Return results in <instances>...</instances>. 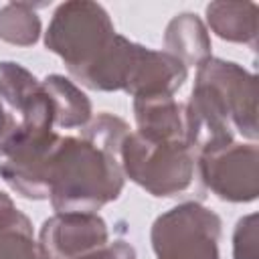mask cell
<instances>
[{
    "mask_svg": "<svg viewBox=\"0 0 259 259\" xmlns=\"http://www.w3.org/2000/svg\"><path fill=\"white\" fill-rule=\"evenodd\" d=\"M0 166H2V164H0Z\"/></svg>",
    "mask_w": 259,
    "mask_h": 259,
    "instance_id": "4fadbf2b",
    "label": "cell"
},
{
    "mask_svg": "<svg viewBox=\"0 0 259 259\" xmlns=\"http://www.w3.org/2000/svg\"><path fill=\"white\" fill-rule=\"evenodd\" d=\"M121 172L115 150L91 138L59 140L49 168V196L61 212H89L117 196Z\"/></svg>",
    "mask_w": 259,
    "mask_h": 259,
    "instance_id": "6da1fadb",
    "label": "cell"
},
{
    "mask_svg": "<svg viewBox=\"0 0 259 259\" xmlns=\"http://www.w3.org/2000/svg\"><path fill=\"white\" fill-rule=\"evenodd\" d=\"M0 259H36L32 229L12 200L0 192Z\"/></svg>",
    "mask_w": 259,
    "mask_h": 259,
    "instance_id": "52a82bcc",
    "label": "cell"
},
{
    "mask_svg": "<svg viewBox=\"0 0 259 259\" xmlns=\"http://www.w3.org/2000/svg\"><path fill=\"white\" fill-rule=\"evenodd\" d=\"M40 22L28 4H8L0 10V36L10 42L30 45L38 36Z\"/></svg>",
    "mask_w": 259,
    "mask_h": 259,
    "instance_id": "8fae6325",
    "label": "cell"
},
{
    "mask_svg": "<svg viewBox=\"0 0 259 259\" xmlns=\"http://www.w3.org/2000/svg\"><path fill=\"white\" fill-rule=\"evenodd\" d=\"M221 221L208 208L186 202L154 223L152 241L158 259H219Z\"/></svg>",
    "mask_w": 259,
    "mask_h": 259,
    "instance_id": "277c9868",
    "label": "cell"
},
{
    "mask_svg": "<svg viewBox=\"0 0 259 259\" xmlns=\"http://www.w3.org/2000/svg\"><path fill=\"white\" fill-rule=\"evenodd\" d=\"M115 32L107 12L93 2H67L55 12L47 32V47L61 55L79 79L97 63Z\"/></svg>",
    "mask_w": 259,
    "mask_h": 259,
    "instance_id": "7a4b0ae2",
    "label": "cell"
},
{
    "mask_svg": "<svg viewBox=\"0 0 259 259\" xmlns=\"http://www.w3.org/2000/svg\"><path fill=\"white\" fill-rule=\"evenodd\" d=\"M202 178L221 198L251 200L257 196V148L223 146L208 150L200 162Z\"/></svg>",
    "mask_w": 259,
    "mask_h": 259,
    "instance_id": "5b68a950",
    "label": "cell"
},
{
    "mask_svg": "<svg viewBox=\"0 0 259 259\" xmlns=\"http://www.w3.org/2000/svg\"><path fill=\"white\" fill-rule=\"evenodd\" d=\"M123 166L132 180L156 196H170L192 178V152L186 140L152 138L142 132L121 142Z\"/></svg>",
    "mask_w": 259,
    "mask_h": 259,
    "instance_id": "3957f363",
    "label": "cell"
},
{
    "mask_svg": "<svg viewBox=\"0 0 259 259\" xmlns=\"http://www.w3.org/2000/svg\"><path fill=\"white\" fill-rule=\"evenodd\" d=\"M77 259H136V255H134V249L130 245H125L123 241H115L111 245L103 243V245L87 251L85 255H81Z\"/></svg>",
    "mask_w": 259,
    "mask_h": 259,
    "instance_id": "7c38bea8",
    "label": "cell"
},
{
    "mask_svg": "<svg viewBox=\"0 0 259 259\" xmlns=\"http://www.w3.org/2000/svg\"><path fill=\"white\" fill-rule=\"evenodd\" d=\"M45 91L49 93V99H51L53 111H55V119L59 125H65V127L81 125L89 117V101L67 79H63V77L47 79Z\"/></svg>",
    "mask_w": 259,
    "mask_h": 259,
    "instance_id": "30bf717a",
    "label": "cell"
},
{
    "mask_svg": "<svg viewBox=\"0 0 259 259\" xmlns=\"http://www.w3.org/2000/svg\"><path fill=\"white\" fill-rule=\"evenodd\" d=\"M103 243H107L105 223L89 212L57 214L40 233L42 259H77Z\"/></svg>",
    "mask_w": 259,
    "mask_h": 259,
    "instance_id": "8992f818",
    "label": "cell"
},
{
    "mask_svg": "<svg viewBox=\"0 0 259 259\" xmlns=\"http://www.w3.org/2000/svg\"><path fill=\"white\" fill-rule=\"evenodd\" d=\"M166 42L172 49L174 57L186 63H196L208 55V38L204 26L194 14H180L168 26Z\"/></svg>",
    "mask_w": 259,
    "mask_h": 259,
    "instance_id": "9c48e42d",
    "label": "cell"
},
{
    "mask_svg": "<svg viewBox=\"0 0 259 259\" xmlns=\"http://www.w3.org/2000/svg\"><path fill=\"white\" fill-rule=\"evenodd\" d=\"M208 22L214 32L229 40H253L257 34V6L255 4H227L214 2L206 8Z\"/></svg>",
    "mask_w": 259,
    "mask_h": 259,
    "instance_id": "ba28073f",
    "label": "cell"
}]
</instances>
